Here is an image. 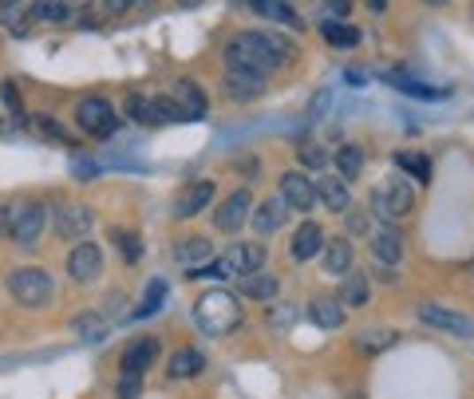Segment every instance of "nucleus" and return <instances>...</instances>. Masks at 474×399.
Wrapping results in <instances>:
<instances>
[{
  "mask_svg": "<svg viewBox=\"0 0 474 399\" xmlns=\"http://www.w3.org/2000/svg\"><path fill=\"white\" fill-rule=\"evenodd\" d=\"M222 59H226V72L269 75L273 67L293 59V44L281 32H245V36H233L230 44H226Z\"/></svg>",
  "mask_w": 474,
  "mask_h": 399,
  "instance_id": "1",
  "label": "nucleus"
},
{
  "mask_svg": "<svg viewBox=\"0 0 474 399\" xmlns=\"http://www.w3.org/2000/svg\"><path fill=\"white\" fill-rule=\"evenodd\" d=\"M194 320H198V328H206L210 336H226L241 325V304H237V296L226 293V288H210V293L198 296V304H194Z\"/></svg>",
  "mask_w": 474,
  "mask_h": 399,
  "instance_id": "2",
  "label": "nucleus"
},
{
  "mask_svg": "<svg viewBox=\"0 0 474 399\" xmlns=\"http://www.w3.org/2000/svg\"><path fill=\"white\" fill-rule=\"evenodd\" d=\"M75 123H80V131L91 134V139H111V134L119 131V111L107 104V99L91 96L75 107Z\"/></svg>",
  "mask_w": 474,
  "mask_h": 399,
  "instance_id": "3",
  "label": "nucleus"
},
{
  "mask_svg": "<svg viewBox=\"0 0 474 399\" xmlns=\"http://www.w3.org/2000/svg\"><path fill=\"white\" fill-rule=\"evenodd\" d=\"M8 293L20 304H28V309H40V304L52 301V273H44V269H16L8 277Z\"/></svg>",
  "mask_w": 474,
  "mask_h": 399,
  "instance_id": "4",
  "label": "nucleus"
},
{
  "mask_svg": "<svg viewBox=\"0 0 474 399\" xmlns=\"http://www.w3.org/2000/svg\"><path fill=\"white\" fill-rule=\"evenodd\" d=\"M411 202H415L411 182H403V178H387V182H379L376 190H371V210H376L384 222L403 218L411 210Z\"/></svg>",
  "mask_w": 474,
  "mask_h": 399,
  "instance_id": "5",
  "label": "nucleus"
},
{
  "mask_svg": "<svg viewBox=\"0 0 474 399\" xmlns=\"http://www.w3.org/2000/svg\"><path fill=\"white\" fill-rule=\"evenodd\" d=\"M163 99H166V111H171V123H194V119L206 115V96H202V88L194 80H178L171 96Z\"/></svg>",
  "mask_w": 474,
  "mask_h": 399,
  "instance_id": "6",
  "label": "nucleus"
},
{
  "mask_svg": "<svg viewBox=\"0 0 474 399\" xmlns=\"http://www.w3.org/2000/svg\"><path fill=\"white\" fill-rule=\"evenodd\" d=\"M99 269H103V249L91 242H80L72 253H67V277L80 285H91L99 277Z\"/></svg>",
  "mask_w": 474,
  "mask_h": 399,
  "instance_id": "7",
  "label": "nucleus"
},
{
  "mask_svg": "<svg viewBox=\"0 0 474 399\" xmlns=\"http://www.w3.org/2000/svg\"><path fill=\"white\" fill-rule=\"evenodd\" d=\"M44 218H48V210L40 206V202H20V206H12V237L20 245H32L40 237V229H44Z\"/></svg>",
  "mask_w": 474,
  "mask_h": 399,
  "instance_id": "8",
  "label": "nucleus"
},
{
  "mask_svg": "<svg viewBox=\"0 0 474 399\" xmlns=\"http://www.w3.org/2000/svg\"><path fill=\"white\" fill-rule=\"evenodd\" d=\"M126 115L139 127H166L171 123V111H166L163 96H126Z\"/></svg>",
  "mask_w": 474,
  "mask_h": 399,
  "instance_id": "9",
  "label": "nucleus"
},
{
  "mask_svg": "<svg viewBox=\"0 0 474 399\" xmlns=\"http://www.w3.org/2000/svg\"><path fill=\"white\" fill-rule=\"evenodd\" d=\"M249 210H253V194H249V190H233L230 198H226L222 206H218L214 226L222 229V234H233L237 226L249 222Z\"/></svg>",
  "mask_w": 474,
  "mask_h": 399,
  "instance_id": "10",
  "label": "nucleus"
},
{
  "mask_svg": "<svg viewBox=\"0 0 474 399\" xmlns=\"http://www.w3.org/2000/svg\"><path fill=\"white\" fill-rule=\"evenodd\" d=\"M174 261L186 273H198V269H206L214 261V245H210V237H182L174 245Z\"/></svg>",
  "mask_w": 474,
  "mask_h": 399,
  "instance_id": "11",
  "label": "nucleus"
},
{
  "mask_svg": "<svg viewBox=\"0 0 474 399\" xmlns=\"http://www.w3.org/2000/svg\"><path fill=\"white\" fill-rule=\"evenodd\" d=\"M155 356H158V341H155V336H139V341H131L123 348L119 368L131 372V376H147V368L155 364Z\"/></svg>",
  "mask_w": 474,
  "mask_h": 399,
  "instance_id": "12",
  "label": "nucleus"
},
{
  "mask_svg": "<svg viewBox=\"0 0 474 399\" xmlns=\"http://www.w3.org/2000/svg\"><path fill=\"white\" fill-rule=\"evenodd\" d=\"M281 202L293 210H312L317 202V186L304 178V171H285L281 174Z\"/></svg>",
  "mask_w": 474,
  "mask_h": 399,
  "instance_id": "13",
  "label": "nucleus"
},
{
  "mask_svg": "<svg viewBox=\"0 0 474 399\" xmlns=\"http://www.w3.org/2000/svg\"><path fill=\"white\" fill-rule=\"evenodd\" d=\"M419 320L431 328H443V333H455V336H474V325L459 312L443 309V304H419Z\"/></svg>",
  "mask_w": 474,
  "mask_h": 399,
  "instance_id": "14",
  "label": "nucleus"
},
{
  "mask_svg": "<svg viewBox=\"0 0 474 399\" xmlns=\"http://www.w3.org/2000/svg\"><path fill=\"white\" fill-rule=\"evenodd\" d=\"M214 190H218V186L210 182V178H202V182H190L182 194H178L174 218H194V214H202V210L214 202Z\"/></svg>",
  "mask_w": 474,
  "mask_h": 399,
  "instance_id": "15",
  "label": "nucleus"
},
{
  "mask_svg": "<svg viewBox=\"0 0 474 399\" xmlns=\"http://www.w3.org/2000/svg\"><path fill=\"white\" fill-rule=\"evenodd\" d=\"M289 253H293L296 265H304V261H312L317 253H325V234H320V226L317 222H301V229L293 234Z\"/></svg>",
  "mask_w": 474,
  "mask_h": 399,
  "instance_id": "16",
  "label": "nucleus"
},
{
  "mask_svg": "<svg viewBox=\"0 0 474 399\" xmlns=\"http://www.w3.org/2000/svg\"><path fill=\"white\" fill-rule=\"evenodd\" d=\"M226 265H230V273H237V277H249L265 265V249H261L257 242H237L233 249L226 253Z\"/></svg>",
  "mask_w": 474,
  "mask_h": 399,
  "instance_id": "17",
  "label": "nucleus"
},
{
  "mask_svg": "<svg viewBox=\"0 0 474 399\" xmlns=\"http://www.w3.org/2000/svg\"><path fill=\"white\" fill-rule=\"evenodd\" d=\"M96 226L91 206H56V234L59 237H80Z\"/></svg>",
  "mask_w": 474,
  "mask_h": 399,
  "instance_id": "18",
  "label": "nucleus"
},
{
  "mask_svg": "<svg viewBox=\"0 0 474 399\" xmlns=\"http://www.w3.org/2000/svg\"><path fill=\"white\" fill-rule=\"evenodd\" d=\"M371 253H376L384 265H400L403 237L395 234V226H371Z\"/></svg>",
  "mask_w": 474,
  "mask_h": 399,
  "instance_id": "19",
  "label": "nucleus"
},
{
  "mask_svg": "<svg viewBox=\"0 0 474 399\" xmlns=\"http://www.w3.org/2000/svg\"><path fill=\"white\" fill-rule=\"evenodd\" d=\"M261 91H265V75L226 72V96H230V99H241V104H249V99H257Z\"/></svg>",
  "mask_w": 474,
  "mask_h": 399,
  "instance_id": "20",
  "label": "nucleus"
},
{
  "mask_svg": "<svg viewBox=\"0 0 474 399\" xmlns=\"http://www.w3.org/2000/svg\"><path fill=\"white\" fill-rule=\"evenodd\" d=\"M198 372H206V356H202L198 348H178L171 356V364H166V376L171 380H194Z\"/></svg>",
  "mask_w": 474,
  "mask_h": 399,
  "instance_id": "21",
  "label": "nucleus"
},
{
  "mask_svg": "<svg viewBox=\"0 0 474 399\" xmlns=\"http://www.w3.org/2000/svg\"><path fill=\"white\" fill-rule=\"evenodd\" d=\"M309 317L317 328H340L344 325V304L333 296H312L309 301Z\"/></svg>",
  "mask_w": 474,
  "mask_h": 399,
  "instance_id": "22",
  "label": "nucleus"
},
{
  "mask_svg": "<svg viewBox=\"0 0 474 399\" xmlns=\"http://www.w3.org/2000/svg\"><path fill=\"white\" fill-rule=\"evenodd\" d=\"M317 198L325 202L328 210H336V214H340V210H348L352 194H348V182H344V178H320V182H317Z\"/></svg>",
  "mask_w": 474,
  "mask_h": 399,
  "instance_id": "23",
  "label": "nucleus"
},
{
  "mask_svg": "<svg viewBox=\"0 0 474 399\" xmlns=\"http://www.w3.org/2000/svg\"><path fill=\"white\" fill-rule=\"evenodd\" d=\"M285 202L281 198H269V202H261L257 206V214H253V229L257 234H277V229L285 226Z\"/></svg>",
  "mask_w": 474,
  "mask_h": 399,
  "instance_id": "24",
  "label": "nucleus"
},
{
  "mask_svg": "<svg viewBox=\"0 0 474 399\" xmlns=\"http://www.w3.org/2000/svg\"><path fill=\"white\" fill-rule=\"evenodd\" d=\"M387 83H395L403 96L423 99V104H439V99L451 96V88H431V83H415V80H408V75H387Z\"/></svg>",
  "mask_w": 474,
  "mask_h": 399,
  "instance_id": "25",
  "label": "nucleus"
},
{
  "mask_svg": "<svg viewBox=\"0 0 474 399\" xmlns=\"http://www.w3.org/2000/svg\"><path fill=\"white\" fill-rule=\"evenodd\" d=\"M395 341H400V333L395 328H363L360 336H356V352H387V348H395Z\"/></svg>",
  "mask_w": 474,
  "mask_h": 399,
  "instance_id": "26",
  "label": "nucleus"
},
{
  "mask_svg": "<svg viewBox=\"0 0 474 399\" xmlns=\"http://www.w3.org/2000/svg\"><path fill=\"white\" fill-rule=\"evenodd\" d=\"M277 277H261V273H249V277H237V293L241 296H253V301H273L277 296Z\"/></svg>",
  "mask_w": 474,
  "mask_h": 399,
  "instance_id": "27",
  "label": "nucleus"
},
{
  "mask_svg": "<svg viewBox=\"0 0 474 399\" xmlns=\"http://www.w3.org/2000/svg\"><path fill=\"white\" fill-rule=\"evenodd\" d=\"M371 301V281L363 273H348L340 285V304H352V309H360V304Z\"/></svg>",
  "mask_w": 474,
  "mask_h": 399,
  "instance_id": "28",
  "label": "nucleus"
},
{
  "mask_svg": "<svg viewBox=\"0 0 474 399\" xmlns=\"http://www.w3.org/2000/svg\"><path fill=\"white\" fill-rule=\"evenodd\" d=\"M348 269H352V245L344 242V237H336V242L325 249V273L340 277V273H348Z\"/></svg>",
  "mask_w": 474,
  "mask_h": 399,
  "instance_id": "29",
  "label": "nucleus"
},
{
  "mask_svg": "<svg viewBox=\"0 0 474 399\" xmlns=\"http://www.w3.org/2000/svg\"><path fill=\"white\" fill-rule=\"evenodd\" d=\"M333 163H336V171H340L344 182H352V178L363 174V150L352 147V142H344V147L333 155Z\"/></svg>",
  "mask_w": 474,
  "mask_h": 399,
  "instance_id": "30",
  "label": "nucleus"
},
{
  "mask_svg": "<svg viewBox=\"0 0 474 399\" xmlns=\"http://www.w3.org/2000/svg\"><path fill=\"white\" fill-rule=\"evenodd\" d=\"M320 32H325V40L333 48H356L360 44V28H352V24H344V20H325Z\"/></svg>",
  "mask_w": 474,
  "mask_h": 399,
  "instance_id": "31",
  "label": "nucleus"
},
{
  "mask_svg": "<svg viewBox=\"0 0 474 399\" xmlns=\"http://www.w3.org/2000/svg\"><path fill=\"white\" fill-rule=\"evenodd\" d=\"M72 328H75V336H80V341H88V344H99L107 336V325L96 317V312H80V317L72 320Z\"/></svg>",
  "mask_w": 474,
  "mask_h": 399,
  "instance_id": "32",
  "label": "nucleus"
},
{
  "mask_svg": "<svg viewBox=\"0 0 474 399\" xmlns=\"http://www.w3.org/2000/svg\"><path fill=\"white\" fill-rule=\"evenodd\" d=\"M395 166L408 171L411 178H419V182H431V158L419 155V150H400V155H395Z\"/></svg>",
  "mask_w": 474,
  "mask_h": 399,
  "instance_id": "33",
  "label": "nucleus"
},
{
  "mask_svg": "<svg viewBox=\"0 0 474 399\" xmlns=\"http://www.w3.org/2000/svg\"><path fill=\"white\" fill-rule=\"evenodd\" d=\"M163 301H166V281H150L147 285V296L139 301V309H134V320H147V317H155L158 309H163Z\"/></svg>",
  "mask_w": 474,
  "mask_h": 399,
  "instance_id": "34",
  "label": "nucleus"
},
{
  "mask_svg": "<svg viewBox=\"0 0 474 399\" xmlns=\"http://www.w3.org/2000/svg\"><path fill=\"white\" fill-rule=\"evenodd\" d=\"M111 242L119 245V249H123V261H126V265H134V261L142 257V237L131 234V229H115Z\"/></svg>",
  "mask_w": 474,
  "mask_h": 399,
  "instance_id": "35",
  "label": "nucleus"
},
{
  "mask_svg": "<svg viewBox=\"0 0 474 399\" xmlns=\"http://www.w3.org/2000/svg\"><path fill=\"white\" fill-rule=\"evenodd\" d=\"M325 163H328V150L320 147V142L304 139V142H301V166H309V171H320Z\"/></svg>",
  "mask_w": 474,
  "mask_h": 399,
  "instance_id": "36",
  "label": "nucleus"
},
{
  "mask_svg": "<svg viewBox=\"0 0 474 399\" xmlns=\"http://www.w3.org/2000/svg\"><path fill=\"white\" fill-rule=\"evenodd\" d=\"M32 127H36V131L44 134V139H56V142H72V134H67L64 127L56 123V119H44V115H36V119H32Z\"/></svg>",
  "mask_w": 474,
  "mask_h": 399,
  "instance_id": "37",
  "label": "nucleus"
},
{
  "mask_svg": "<svg viewBox=\"0 0 474 399\" xmlns=\"http://www.w3.org/2000/svg\"><path fill=\"white\" fill-rule=\"evenodd\" d=\"M0 96H4L8 111H16V115H20V111H24V96H20V88H16V83H12V80H4V83H0Z\"/></svg>",
  "mask_w": 474,
  "mask_h": 399,
  "instance_id": "38",
  "label": "nucleus"
},
{
  "mask_svg": "<svg viewBox=\"0 0 474 399\" xmlns=\"http://www.w3.org/2000/svg\"><path fill=\"white\" fill-rule=\"evenodd\" d=\"M139 395H142V376L123 372V380H119V399H139Z\"/></svg>",
  "mask_w": 474,
  "mask_h": 399,
  "instance_id": "39",
  "label": "nucleus"
},
{
  "mask_svg": "<svg viewBox=\"0 0 474 399\" xmlns=\"http://www.w3.org/2000/svg\"><path fill=\"white\" fill-rule=\"evenodd\" d=\"M348 229L352 234H371V218L363 210H356V214H348Z\"/></svg>",
  "mask_w": 474,
  "mask_h": 399,
  "instance_id": "40",
  "label": "nucleus"
},
{
  "mask_svg": "<svg viewBox=\"0 0 474 399\" xmlns=\"http://www.w3.org/2000/svg\"><path fill=\"white\" fill-rule=\"evenodd\" d=\"M325 8H328L333 16H348V12H352V0H325Z\"/></svg>",
  "mask_w": 474,
  "mask_h": 399,
  "instance_id": "41",
  "label": "nucleus"
},
{
  "mask_svg": "<svg viewBox=\"0 0 474 399\" xmlns=\"http://www.w3.org/2000/svg\"><path fill=\"white\" fill-rule=\"evenodd\" d=\"M134 0H103V12H111V16H119V12H126Z\"/></svg>",
  "mask_w": 474,
  "mask_h": 399,
  "instance_id": "42",
  "label": "nucleus"
},
{
  "mask_svg": "<svg viewBox=\"0 0 474 399\" xmlns=\"http://www.w3.org/2000/svg\"><path fill=\"white\" fill-rule=\"evenodd\" d=\"M56 4H59V8H64V12H67V16H72V12H83V8H88V4H91V0H56Z\"/></svg>",
  "mask_w": 474,
  "mask_h": 399,
  "instance_id": "43",
  "label": "nucleus"
},
{
  "mask_svg": "<svg viewBox=\"0 0 474 399\" xmlns=\"http://www.w3.org/2000/svg\"><path fill=\"white\" fill-rule=\"evenodd\" d=\"M0 234H12V206L0 210Z\"/></svg>",
  "mask_w": 474,
  "mask_h": 399,
  "instance_id": "44",
  "label": "nucleus"
},
{
  "mask_svg": "<svg viewBox=\"0 0 474 399\" xmlns=\"http://www.w3.org/2000/svg\"><path fill=\"white\" fill-rule=\"evenodd\" d=\"M368 8H371V12H384V8H387V0H368Z\"/></svg>",
  "mask_w": 474,
  "mask_h": 399,
  "instance_id": "45",
  "label": "nucleus"
},
{
  "mask_svg": "<svg viewBox=\"0 0 474 399\" xmlns=\"http://www.w3.org/2000/svg\"><path fill=\"white\" fill-rule=\"evenodd\" d=\"M178 4H182V8H194V4H198V0H178Z\"/></svg>",
  "mask_w": 474,
  "mask_h": 399,
  "instance_id": "46",
  "label": "nucleus"
},
{
  "mask_svg": "<svg viewBox=\"0 0 474 399\" xmlns=\"http://www.w3.org/2000/svg\"><path fill=\"white\" fill-rule=\"evenodd\" d=\"M0 139H8V131H4V123H0Z\"/></svg>",
  "mask_w": 474,
  "mask_h": 399,
  "instance_id": "47",
  "label": "nucleus"
},
{
  "mask_svg": "<svg viewBox=\"0 0 474 399\" xmlns=\"http://www.w3.org/2000/svg\"><path fill=\"white\" fill-rule=\"evenodd\" d=\"M427 4H447V0H427Z\"/></svg>",
  "mask_w": 474,
  "mask_h": 399,
  "instance_id": "48",
  "label": "nucleus"
},
{
  "mask_svg": "<svg viewBox=\"0 0 474 399\" xmlns=\"http://www.w3.org/2000/svg\"><path fill=\"white\" fill-rule=\"evenodd\" d=\"M134 4H147V0H134Z\"/></svg>",
  "mask_w": 474,
  "mask_h": 399,
  "instance_id": "49",
  "label": "nucleus"
}]
</instances>
